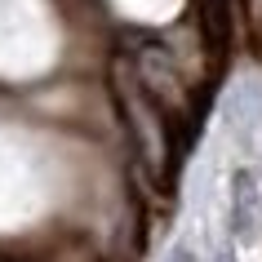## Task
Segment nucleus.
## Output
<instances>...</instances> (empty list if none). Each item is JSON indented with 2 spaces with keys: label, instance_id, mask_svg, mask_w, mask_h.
<instances>
[{
  "label": "nucleus",
  "instance_id": "nucleus-1",
  "mask_svg": "<svg viewBox=\"0 0 262 262\" xmlns=\"http://www.w3.org/2000/svg\"><path fill=\"white\" fill-rule=\"evenodd\" d=\"M258 218H262V195L253 173H235V205H231V231L240 240H253L258 235Z\"/></svg>",
  "mask_w": 262,
  "mask_h": 262
},
{
  "label": "nucleus",
  "instance_id": "nucleus-2",
  "mask_svg": "<svg viewBox=\"0 0 262 262\" xmlns=\"http://www.w3.org/2000/svg\"><path fill=\"white\" fill-rule=\"evenodd\" d=\"M165 262H195V253H191V249H187V245H178V249H173V253H169Z\"/></svg>",
  "mask_w": 262,
  "mask_h": 262
},
{
  "label": "nucleus",
  "instance_id": "nucleus-3",
  "mask_svg": "<svg viewBox=\"0 0 262 262\" xmlns=\"http://www.w3.org/2000/svg\"><path fill=\"white\" fill-rule=\"evenodd\" d=\"M218 262H231V258H227V253H222V258H218Z\"/></svg>",
  "mask_w": 262,
  "mask_h": 262
}]
</instances>
